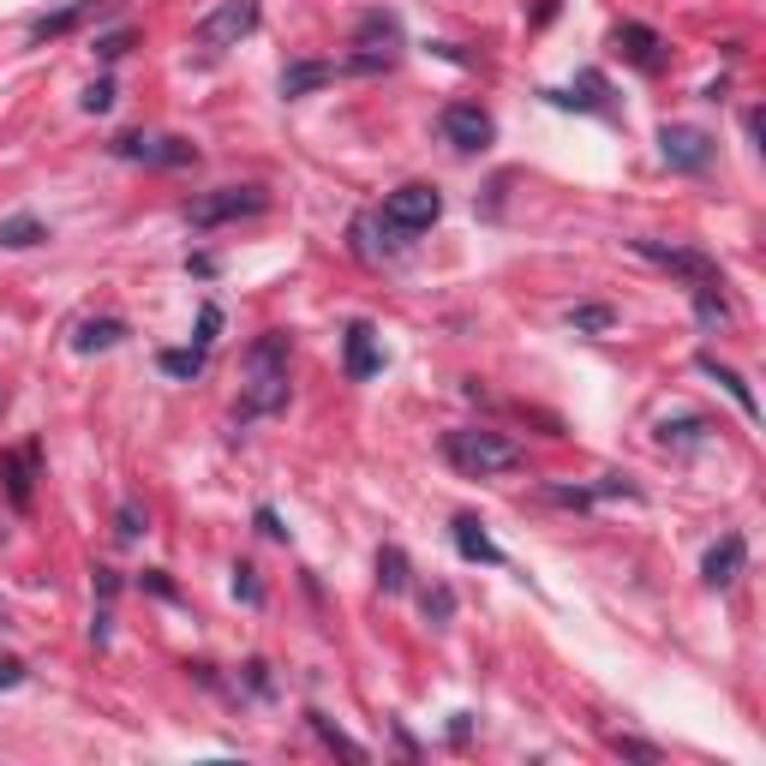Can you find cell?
Here are the masks:
<instances>
[{
	"label": "cell",
	"mask_w": 766,
	"mask_h": 766,
	"mask_svg": "<svg viewBox=\"0 0 766 766\" xmlns=\"http://www.w3.org/2000/svg\"><path fill=\"white\" fill-rule=\"evenodd\" d=\"M288 360H293V342L282 330L258 335L252 348H246V395L240 407H234V420L252 425L263 414H276V407H288Z\"/></svg>",
	"instance_id": "6da1fadb"
},
{
	"label": "cell",
	"mask_w": 766,
	"mask_h": 766,
	"mask_svg": "<svg viewBox=\"0 0 766 766\" xmlns=\"http://www.w3.org/2000/svg\"><path fill=\"white\" fill-rule=\"evenodd\" d=\"M444 462L467 479H504L527 462V449L504 432H485V425H462V432H444Z\"/></svg>",
	"instance_id": "7a4b0ae2"
},
{
	"label": "cell",
	"mask_w": 766,
	"mask_h": 766,
	"mask_svg": "<svg viewBox=\"0 0 766 766\" xmlns=\"http://www.w3.org/2000/svg\"><path fill=\"white\" fill-rule=\"evenodd\" d=\"M444 216V192L437 186H425V180H414V186H395L390 198H383V210H377V222L395 234V240H414V234H425Z\"/></svg>",
	"instance_id": "3957f363"
},
{
	"label": "cell",
	"mask_w": 766,
	"mask_h": 766,
	"mask_svg": "<svg viewBox=\"0 0 766 766\" xmlns=\"http://www.w3.org/2000/svg\"><path fill=\"white\" fill-rule=\"evenodd\" d=\"M402 61V19L395 12H365L353 24V54H348V72H390Z\"/></svg>",
	"instance_id": "277c9868"
},
{
	"label": "cell",
	"mask_w": 766,
	"mask_h": 766,
	"mask_svg": "<svg viewBox=\"0 0 766 766\" xmlns=\"http://www.w3.org/2000/svg\"><path fill=\"white\" fill-rule=\"evenodd\" d=\"M258 0H216L210 12H204L198 24H192V42H198L204 54H222V49H240V37L258 31Z\"/></svg>",
	"instance_id": "5b68a950"
},
{
	"label": "cell",
	"mask_w": 766,
	"mask_h": 766,
	"mask_svg": "<svg viewBox=\"0 0 766 766\" xmlns=\"http://www.w3.org/2000/svg\"><path fill=\"white\" fill-rule=\"evenodd\" d=\"M270 210V192L263 186H216L204 198H192V228H222V222H246V216Z\"/></svg>",
	"instance_id": "8992f818"
},
{
	"label": "cell",
	"mask_w": 766,
	"mask_h": 766,
	"mask_svg": "<svg viewBox=\"0 0 766 766\" xmlns=\"http://www.w3.org/2000/svg\"><path fill=\"white\" fill-rule=\"evenodd\" d=\"M635 252L641 258H653V263H665V270H676L689 282V293L695 288H725V276H718V263L695 252V246H665V240H635Z\"/></svg>",
	"instance_id": "52a82bcc"
},
{
	"label": "cell",
	"mask_w": 766,
	"mask_h": 766,
	"mask_svg": "<svg viewBox=\"0 0 766 766\" xmlns=\"http://www.w3.org/2000/svg\"><path fill=\"white\" fill-rule=\"evenodd\" d=\"M437 132H444V138L455 144V151H491V138H497V121L491 114L479 108V102H449L444 114H437Z\"/></svg>",
	"instance_id": "ba28073f"
},
{
	"label": "cell",
	"mask_w": 766,
	"mask_h": 766,
	"mask_svg": "<svg viewBox=\"0 0 766 766\" xmlns=\"http://www.w3.org/2000/svg\"><path fill=\"white\" fill-rule=\"evenodd\" d=\"M114 156H126V162H151V168H192V162H198V144H186V138H144V132H126V138H114Z\"/></svg>",
	"instance_id": "9c48e42d"
},
{
	"label": "cell",
	"mask_w": 766,
	"mask_h": 766,
	"mask_svg": "<svg viewBox=\"0 0 766 766\" xmlns=\"http://www.w3.org/2000/svg\"><path fill=\"white\" fill-rule=\"evenodd\" d=\"M659 151H665L671 168L701 174L706 162H713V138H706L701 126H665V132H659Z\"/></svg>",
	"instance_id": "30bf717a"
},
{
	"label": "cell",
	"mask_w": 766,
	"mask_h": 766,
	"mask_svg": "<svg viewBox=\"0 0 766 766\" xmlns=\"http://www.w3.org/2000/svg\"><path fill=\"white\" fill-rule=\"evenodd\" d=\"M342 372L353 383H365V377H377L383 372V353H377V330L372 323H348V335H342Z\"/></svg>",
	"instance_id": "8fae6325"
},
{
	"label": "cell",
	"mask_w": 766,
	"mask_h": 766,
	"mask_svg": "<svg viewBox=\"0 0 766 766\" xmlns=\"http://www.w3.org/2000/svg\"><path fill=\"white\" fill-rule=\"evenodd\" d=\"M748 569V539L743 534H725L706 551V563H701V581L713 587V593H725V587H736V574Z\"/></svg>",
	"instance_id": "7c38bea8"
},
{
	"label": "cell",
	"mask_w": 766,
	"mask_h": 766,
	"mask_svg": "<svg viewBox=\"0 0 766 766\" xmlns=\"http://www.w3.org/2000/svg\"><path fill=\"white\" fill-rule=\"evenodd\" d=\"M0 485H7V504L12 509H31V497H37V444L0 455Z\"/></svg>",
	"instance_id": "4fadbf2b"
},
{
	"label": "cell",
	"mask_w": 766,
	"mask_h": 766,
	"mask_svg": "<svg viewBox=\"0 0 766 766\" xmlns=\"http://www.w3.org/2000/svg\"><path fill=\"white\" fill-rule=\"evenodd\" d=\"M617 49H623L641 72L665 66V42H659V31H646V24H617Z\"/></svg>",
	"instance_id": "5bb4252c"
},
{
	"label": "cell",
	"mask_w": 766,
	"mask_h": 766,
	"mask_svg": "<svg viewBox=\"0 0 766 766\" xmlns=\"http://www.w3.org/2000/svg\"><path fill=\"white\" fill-rule=\"evenodd\" d=\"M449 534H455V545H462V557H467V563H504V551H497L491 534L479 527V515H455V527H449Z\"/></svg>",
	"instance_id": "9a60e30c"
},
{
	"label": "cell",
	"mask_w": 766,
	"mask_h": 766,
	"mask_svg": "<svg viewBox=\"0 0 766 766\" xmlns=\"http://www.w3.org/2000/svg\"><path fill=\"white\" fill-rule=\"evenodd\" d=\"M102 7V0H72V7H61V12H49V19H37L31 24V42H54V37H66V31H79L84 19Z\"/></svg>",
	"instance_id": "2e32d148"
},
{
	"label": "cell",
	"mask_w": 766,
	"mask_h": 766,
	"mask_svg": "<svg viewBox=\"0 0 766 766\" xmlns=\"http://www.w3.org/2000/svg\"><path fill=\"white\" fill-rule=\"evenodd\" d=\"M330 79H335L330 61H293V66L282 72V96H312V91H323Z\"/></svg>",
	"instance_id": "e0dca14e"
},
{
	"label": "cell",
	"mask_w": 766,
	"mask_h": 766,
	"mask_svg": "<svg viewBox=\"0 0 766 766\" xmlns=\"http://www.w3.org/2000/svg\"><path fill=\"white\" fill-rule=\"evenodd\" d=\"M701 372H706V377H718V383H725V390H731V402H736V407H743V414H748V420H760V402H755V390H748V383H743V377H736V372H731V365H718V360H713V353H701Z\"/></svg>",
	"instance_id": "ac0fdd59"
},
{
	"label": "cell",
	"mask_w": 766,
	"mask_h": 766,
	"mask_svg": "<svg viewBox=\"0 0 766 766\" xmlns=\"http://www.w3.org/2000/svg\"><path fill=\"white\" fill-rule=\"evenodd\" d=\"M126 335V323L121 318H91V323H79V335H72V348L79 353H102V348H114Z\"/></svg>",
	"instance_id": "d6986e66"
},
{
	"label": "cell",
	"mask_w": 766,
	"mask_h": 766,
	"mask_svg": "<svg viewBox=\"0 0 766 766\" xmlns=\"http://www.w3.org/2000/svg\"><path fill=\"white\" fill-rule=\"evenodd\" d=\"M156 365H162L168 377H198L204 365H210V348H198V342H192V348H162Z\"/></svg>",
	"instance_id": "ffe728a7"
},
{
	"label": "cell",
	"mask_w": 766,
	"mask_h": 766,
	"mask_svg": "<svg viewBox=\"0 0 766 766\" xmlns=\"http://www.w3.org/2000/svg\"><path fill=\"white\" fill-rule=\"evenodd\" d=\"M377 587H383V593H407V557H402V545H383V551H377Z\"/></svg>",
	"instance_id": "44dd1931"
},
{
	"label": "cell",
	"mask_w": 766,
	"mask_h": 766,
	"mask_svg": "<svg viewBox=\"0 0 766 766\" xmlns=\"http://www.w3.org/2000/svg\"><path fill=\"white\" fill-rule=\"evenodd\" d=\"M49 240V228L37 222V216H12V222H0V246H12V252H24V246H42Z\"/></svg>",
	"instance_id": "7402d4cb"
},
{
	"label": "cell",
	"mask_w": 766,
	"mask_h": 766,
	"mask_svg": "<svg viewBox=\"0 0 766 766\" xmlns=\"http://www.w3.org/2000/svg\"><path fill=\"white\" fill-rule=\"evenodd\" d=\"M306 725L318 731V743H323V748H335V755H348V760H365V748L353 743L348 731H335V725H330V718H323V713H312V718H306Z\"/></svg>",
	"instance_id": "603a6c76"
},
{
	"label": "cell",
	"mask_w": 766,
	"mask_h": 766,
	"mask_svg": "<svg viewBox=\"0 0 766 766\" xmlns=\"http://www.w3.org/2000/svg\"><path fill=\"white\" fill-rule=\"evenodd\" d=\"M611 323H617L611 306H574V312H569V330L574 335H605Z\"/></svg>",
	"instance_id": "cb8c5ba5"
},
{
	"label": "cell",
	"mask_w": 766,
	"mask_h": 766,
	"mask_svg": "<svg viewBox=\"0 0 766 766\" xmlns=\"http://www.w3.org/2000/svg\"><path fill=\"white\" fill-rule=\"evenodd\" d=\"M611 748H617L623 760H641V766H659V760H665V748H659V743H641V736H623V731L611 736Z\"/></svg>",
	"instance_id": "d4e9b609"
},
{
	"label": "cell",
	"mask_w": 766,
	"mask_h": 766,
	"mask_svg": "<svg viewBox=\"0 0 766 766\" xmlns=\"http://www.w3.org/2000/svg\"><path fill=\"white\" fill-rule=\"evenodd\" d=\"M420 611L432 617V623H449V617H455V587H444V581L425 587V593H420Z\"/></svg>",
	"instance_id": "484cf974"
},
{
	"label": "cell",
	"mask_w": 766,
	"mask_h": 766,
	"mask_svg": "<svg viewBox=\"0 0 766 766\" xmlns=\"http://www.w3.org/2000/svg\"><path fill=\"white\" fill-rule=\"evenodd\" d=\"M701 437H706V420H665V425H659V444H701Z\"/></svg>",
	"instance_id": "4316f807"
},
{
	"label": "cell",
	"mask_w": 766,
	"mask_h": 766,
	"mask_svg": "<svg viewBox=\"0 0 766 766\" xmlns=\"http://www.w3.org/2000/svg\"><path fill=\"white\" fill-rule=\"evenodd\" d=\"M126 49H132V31H108V37L96 42V61H108V66H114Z\"/></svg>",
	"instance_id": "83f0119b"
},
{
	"label": "cell",
	"mask_w": 766,
	"mask_h": 766,
	"mask_svg": "<svg viewBox=\"0 0 766 766\" xmlns=\"http://www.w3.org/2000/svg\"><path fill=\"white\" fill-rule=\"evenodd\" d=\"M114 534H121V539H138V534H144V515H138V504H121V515H114Z\"/></svg>",
	"instance_id": "f1b7e54d"
},
{
	"label": "cell",
	"mask_w": 766,
	"mask_h": 766,
	"mask_svg": "<svg viewBox=\"0 0 766 766\" xmlns=\"http://www.w3.org/2000/svg\"><path fill=\"white\" fill-rule=\"evenodd\" d=\"M84 108H91V114H108V108H114V84L96 79L91 91H84Z\"/></svg>",
	"instance_id": "f546056e"
},
{
	"label": "cell",
	"mask_w": 766,
	"mask_h": 766,
	"mask_svg": "<svg viewBox=\"0 0 766 766\" xmlns=\"http://www.w3.org/2000/svg\"><path fill=\"white\" fill-rule=\"evenodd\" d=\"M551 497H557V504H569V509H587L599 491H587V485H551Z\"/></svg>",
	"instance_id": "4dcf8cb0"
},
{
	"label": "cell",
	"mask_w": 766,
	"mask_h": 766,
	"mask_svg": "<svg viewBox=\"0 0 766 766\" xmlns=\"http://www.w3.org/2000/svg\"><path fill=\"white\" fill-rule=\"evenodd\" d=\"M234 593H240V599H252V605H258V581H252V569H234Z\"/></svg>",
	"instance_id": "1f68e13d"
},
{
	"label": "cell",
	"mask_w": 766,
	"mask_h": 766,
	"mask_svg": "<svg viewBox=\"0 0 766 766\" xmlns=\"http://www.w3.org/2000/svg\"><path fill=\"white\" fill-rule=\"evenodd\" d=\"M24 683V665L19 659H0V689H19Z\"/></svg>",
	"instance_id": "d6a6232c"
},
{
	"label": "cell",
	"mask_w": 766,
	"mask_h": 766,
	"mask_svg": "<svg viewBox=\"0 0 766 766\" xmlns=\"http://www.w3.org/2000/svg\"><path fill=\"white\" fill-rule=\"evenodd\" d=\"M258 527H263L270 539H288V527H282V515H276V509H258Z\"/></svg>",
	"instance_id": "836d02e7"
},
{
	"label": "cell",
	"mask_w": 766,
	"mask_h": 766,
	"mask_svg": "<svg viewBox=\"0 0 766 766\" xmlns=\"http://www.w3.org/2000/svg\"><path fill=\"white\" fill-rule=\"evenodd\" d=\"M96 593L114 599V593H121V574H114V569H96Z\"/></svg>",
	"instance_id": "e575fe53"
}]
</instances>
